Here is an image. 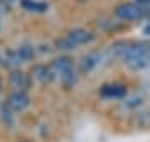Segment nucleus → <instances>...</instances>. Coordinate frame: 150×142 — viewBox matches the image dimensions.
I'll use <instances>...</instances> for the list:
<instances>
[{"label":"nucleus","mask_w":150,"mask_h":142,"mask_svg":"<svg viewBox=\"0 0 150 142\" xmlns=\"http://www.w3.org/2000/svg\"><path fill=\"white\" fill-rule=\"evenodd\" d=\"M30 95H28L25 90H12L8 95H7V100L5 104L10 107L13 112H22L25 110L30 105Z\"/></svg>","instance_id":"7ed1b4c3"},{"label":"nucleus","mask_w":150,"mask_h":142,"mask_svg":"<svg viewBox=\"0 0 150 142\" xmlns=\"http://www.w3.org/2000/svg\"><path fill=\"white\" fill-rule=\"evenodd\" d=\"M100 62H102V54H100V52H90V54L83 55L80 59L79 69H80V72H90V70H93Z\"/></svg>","instance_id":"1a4fd4ad"},{"label":"nucleus","mask_w":150,"mask_h":142,"mask_svg":"<svg viewBox=\"0 0 150 142\" xmlns=\"http://www.w3.org/2000/svg\"><path fill=\"white\" fill-rule=\"evenodd\" d=\"M50 67L55 72V75L60 77V75H64V74H67V72L74 70V60L70 59V57H67V55H60V57H55L52 60Z\"/></svg>","instance_id":"6e6552de"},{"label":"nucleus","mask_w":150,"mask_h":142,"mask_svg":"<svg viewBox=\"0 0 150 142\" xmlns=\"http://www.w3.org/2000/svg\"><path fill=\"white\" fill-rule=\"evenodd\" d=\"M30 77L32 80H37L40 84H45V82H52L55 77V72L52 70L50 65H45V64H35V65L30 69Z\"/></svg>","instance_id":"39448f33"},{"label":"nucleus","mask_w":150,"mask_h":142,"mask_svg":"<svg viewBox=\"0 0 150 142\" xmlns=\"http://www.w3.org/2000/svg\"><path fill=\"white\" fill-rule=\"evenodd\" d=\"M144 33L147 35V37H150V22H149V23H147V25L144 27Z\"/></svg>","instance_id":"dca6fc26"},{"label":"nucleus","mask_w":150,"mask_h":142,"mask_svg":"<svg viewBox=\"0 0 150 142\" xmlns=\"http://www.w3.org/2000/svg\"><path fill=\"white\" fill-rule=\"evenodd\" d=\"M112 52H115V55H118L132 70H144L150 65V42L147 40H120L112 45Z\"/></svg>","instance_id":"f257e3e1"},{"label":"nucleus","mask_w":150,"mask_h":142,"mask_svg":"<svg viewBox=\"0 0 150 142\" xmlns=\"http://www.w3.org/2000/svg\"><path fill=\"white\" fill-rule=\"evenodd\" d=\"M2 105H4V104H2V102H0V112H2Z\"/></svg>","instance_id":"6ab92c4d"},{"label":"nucleus","mask_w":150,"mask_h":142,"mask_svg":"<svg viewBox=\"0 0 150 142\" xmlns=\"http://www.w3.org/2000/svg\"><path fill=\"white\" fill-rule=\"evenodd\" d=\"M67 37L72 40V44L75 47H79V45L93 42L95 40V33L92 32V30H87V28H74V30L67 32Z\"/></svg>","instance_id":"0eeeda50"},{"label":"nucleus","mask_w":150,"mask_h":142,"mask_svg":"<svg viewBox=\"0 0 150 142\" xmlns=\"http://www.w3.org/2000/svg\"><path fill=\"white\" fill-rule=\"evenodd\" d=\"M2 89H4V85H2V80H0V92H2Z\"/></svg>","instance_id":"a211bd4d"},{"label":"nucleus","mask_w":150,"mask_h":142,"mask_svg":"<svg viewBox=\"0 0 150 142\" xmlns=\"http://www.w3.org/2000/svg\"><path fill=\"white\" fill-rule=\"evenodd\" d=\"M0 119H2V122H4V126L8 127V129H12L13 124H15V112H13L7 104H4L2 105V112H0Z\"/></svg>","instance_id":"f8f14e48"},{"label":"nucleus","mask_w":150,"mask_h":142,"mask_svg":"<svg viewBox=\"0 0 150 142\" xmlns=\"http://www.w3.org/2000/svg\"><path fill=\"white\" fill-rule=\"evenodd\" d=\"M0 65H4V60H2V55H0Z\"/></svg>","instance_id":"f3484780"},{"label":"nucleus","mask_w":150,"mask_h":142,"mask_svg":"<svg viewBox=\"0 0 150 142\" xmlns=\"http://www.w3.org/2000/svg\"><path fill=\"white\" fill-rule=\"evenodd\" d=\"M137 4H140V5H144V7H150V0H135Z\"/></svg>","instance_id":"2eb2a0df"},{"label":"nucleus","mask_w":150,"mask_h":142,"mask_svg":"<svg viewBox=\"0 0 150 142\" xmlns=\"http://www.w3.org/2000/svg\"><path fill=\"white\" fill-rule=\"evenodd\" d=\"M100 95L103 99H123L127 95V85L120 82L103 84L100 87Z\"/></svg>","instance_id":"423d86ee"},{"label":"nucleus","mask_w":150,"mask_h":142,"mask_svg":"<svg viewBox=\"0 0 150 142\" xmlns=\"http://www.w3.org/2000/svg\"><path fill=\"white\" fill-rule=\"evenodd\" d=\"M135 122H137V126H140V127H150V112L149 110L139 112L137 117H135Z\"/></svg>","instance_id":"4468645a"},{"label":"nucleus","mask_w":150,"mask_h":142,"mask_svg":"<svg viewBox=\"0 0 150 142\" xmlns=\"http://www.w3.org/2000/svg\"><path fill=\"white\" fill-rule=\"evenodd\" d=\"M17 50H18V55H20L22 62H28V60H32L33 52H35V49H33L32 45H20Z\"/></svg>","instance_id":"ddd939ff"},{"label":"nucleus","mask_w":150,"mask_h":142,"mask_svg":"<svg viewBox=\"0 0 150 142\" xmlns=\"http://www.w3.org/2000/svg\"><path fill=\"white\" fill-rule=\"evenodd\" d=\"M115 17L123 22H132V20H142L150 17V7H144L137 2H125L115 7L113 10Z\"/></svg>","instance_id":"f03ea898"},{"label":"nucleus","mask_w":150,"mask_h":142,"mask_svg":"<svg viewBox=\"0 0 150 142\" xmlns=\"http://www.w3.org/2000/svg\"><path fill=\"white\" fill-rule=\"evenodd\" d=\"M23 142H28V141H23Z\"/></svg>","instance_id":"aec40b11"},{"label":"nucleus","mask_w":150,"mask_h":142,"mask_svg":"<svg viewBox=\"0 0 150 142\" xmlns=\"http://www.w3.org/2000/svg\"><path fill=\"white\" fill-rule=\"evenodd\" d=\"M8 84L15 90H25L27 92L32 85V77H30V74L20 70V69H13L8 74Z\"/></svg>","instance_id":"20e7f679"},{"label":"nucleus","mask_w":150,"mask_h":142,"mask_svg":"<svg viewBox=\"0 0 150 142\" xmlns=\"http://www.w3.org/2000/svg\"><path fill=\"white\" fill-rule=\"evenodd\" d=\"M2 60H4V65L8 67V69H18V65L22 64V59L20 55H18V50L17 49H8L5 50V54H4V57H2Z\"/></svg>","instance_id":"9d476101"},{"label":"nucleus","mask_w":150,"mask_h":142,"mask_svg":"<svg viewBox=\"0 0 150 142\" xmlns=\"http://www.w3.org/2000/svg\"><path fill=\"white\" fill-rule=\"evenodd\" d=\"M20 5L28 12H37V13H42V12L48 10V4L47 2H40V0H20Z\"/></svg>","instance_id":"9b49d317"}]
</instances>
